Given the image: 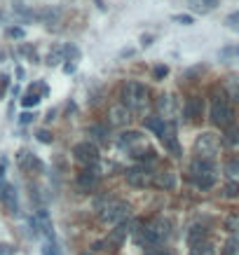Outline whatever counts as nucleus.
Segmentation results:
<instances>
[{
	"mask_svg": "<svg viewBox=\"0 0 239 255\" xmlns=\"http://www.w3.org/2000/svg\"><path fill=\"white\" fill-rule=\"evenodd\" d=\"M204 237H206V227H204V225H192V227L188 229V244H190V246L204 241Z\"/></svg>",
	"mask_w": 239,
	"mask_h": 255,
	"instance_id": "obj_20",
	"label": "nucleus"
},
{
	"mask_svg": "<svg viewBox=\"0 0 239 255\" xmlns=\"http://www.w3.org/2000/svg\"><path fill=\"white\" fill-rule=\"evenodd\" d=\"M167 73H169V68H167V66H157V68L152 71V75H155V78H164Z\"/></svg>",
	"mask_w": 239,
	"mask_h": 255,
	"instance_id": "obj_37",
	"label": "nucleus"
},
{
	"mask_svg": "<svg viewBox=\"0 0 239 255\" xmlns=\"http://www.w3.org/2000/svg\"><path fill=\"white\" fill-rule=\"evenodd\" d=\"M38 141H40V143H52L54 136L47 131V129H40V131H38Z\"/></svg>",
	"mask_w": 239,
	"mask_h": 255,
	"instance_id": "obj_32",
	"label": "nucleus"
},
{
	"mask_svg": "<svg viewBox=\"0 0 239 255\" xmlns=\"http://www.w3.org/2000/svg\"><path fill=\"white\" fill-rule=\"evenodd\" d=\"M129 213H132L129 204L117 202V199H106L103 204H98V218L103 220V222L120 225V222H124V220L129 218Z\"/></svg>",
	"mask_w": 239,
	"mask_h": 255,
	"instance_id": "obj_4",
	"label": "nucleus"
},
{
	"mask_svg": "<svg viewBox=\"0 0 239 255\" xmlns=\"http://www.w3.org/2000/svg\"><path fill=\"white\" fill-rule=\"evenodd\" d=\"M171 237V220L169 218H152L150 222H145V227H143V241L148 244V246H159V244H164L167 239Z\"/></svg>",
	"mask_w": 239,
	"mask_h": 255,
	"instance_id": "obj_3",
	"label": "nucleus"
},
{
	"mask_svg": "<svg viewBox=\"0 0 239 255\" xmlns=\"http://www.w3.org/2000/svg\"><path fill=\"white\" fill-rule=\"evenodd\" d=\"M223 141L228 143V145H237V143H239V127H237V124H230V127L225 129Z\"/></svg>",
	"mask_w": 239,
	"mask_h": 255,
	"instance_id": "obj_26",
	"label": "nucleus"
},
{
	"mask_svg": "<svg viewBox=\"0 0 239 255\" xmlns=\"http://www.w3.org/2000/svg\"><path fill=\"white\" fill-rule=\"evenodd\" d=\"M9 89V78L7 75H0V98L5 96V91Z\"/></svg>",
	"mask_w": 239,
	"mask_h": 255,
	"instance_id": "obj_33",
	"label": "nucleus"
},
{
	"mask_svg": "<svg viewBox=\"0 0 239 255\" xmlns=\"http://www.w3.org/2000/svg\"><path fill=\"white\" fill-rule=\"evenodd\" d=\"M12 253V246H7V244H0V255H9Z\"/></svg>",
	"mask_w": 239,
	"mask_h": 255,
	"instance_id": "obj_39",
	"label": "nucleus"
},
{
	"mask_svg": "<svg viewBox=\"0 0 239 255\" xmlns=\"http://www.w3.org/2000/svg\"><path fill=\"white\" fill-rule=\"evenodd\" d=\"M73 155H75V159H78V162L87 164V167H94V164L98 162V148L92 141L78 143V145L73 148Z\"/></svg>",
	"mask_w": 239,
	"mask_h": 255,
	"instance_id": "obj_8",
	"label": "nucleus"
},
{
	"mask_svg": "<svg viewBox=\"0 0 239 255\" xmlns=\"http://www.w3.org/2000/svg\"><path fill=\"white\" fill-rule=\"evenodd\" d=\"M43 255H61V251H59V246H56L54 239H47L43 244Z\"/></svg>",
	"mask_w": 239,
	"mask_h": 255,
	"instance_id": "obj_29",
	"label": "nucleus"
},
{
	"mask_svg": "<svg viewBox=\"0 0 239 255\" xmlns=\"http://www.w3.org/2000/svg\"><path fill=\"white\" fill-rule=\"evenodd\" d=\"M89 136H92V141H96V143H108V129L101 127V124L89 127Z\"/></svg>",
	"mask_w": 239,
	"mask_h": 255,
	"instance_id": "obj_22",
	"label": "nucleus"
},
{
	"mask_svg": "<svg viewBox=\"0 0 239 255\" xmlns=\"http://www.w3.org/2000/svg\"><path fill=\"white\" fill-rule=\"evenodd\" d=\"M164 124H167V120H162V117H148L145 120V129H150V131H155L159 136L164 131Z\"/></svg>",
	"mask_w": 239,
	"mask_h": 255,
	"instance_id": "obj_24",
	"label": "nucleus"
},
{
	"mask_svg": "<svg viewBox=\"0 0 239 255\" xmlns=\"http://www.w3.org/2000/svg\"><path fill=\"white\" fill-rule=\"evenodd\" d=\"M218 150H221V138L216 133L204 131L195 138V152L199 159H211L213 162V157L218 155Z\"/></svg>",
	"mask_w": 239,
	"mask_h": 255,
	"instance_id": "obj_6",
	"label": "nucleus"
},
{
	"mask_svg": "<svg viewBox=\"0 0 239 255\" xmlns=\"http://www.w3.org/2000/svg\"><path fill=\"white\" fill-rule=\"evenodd\" d=\"M190 180L199 187V190H209L216 185L218 180V169L211 159H199L197 157L192 164H190Z\"/></svg>",
	"mask_w": 239,
	"mask_h": 255,
	"instance_id": "obj_1",
	"label": "nucleus"
},
{
	"mask_svg": "<svg viewBox=\"0 0 239 255\" xmlns=\"http://www.w3.org/2000/svg\"><path fill=\"white\" fill-rule=\"evenodd\" d=\"M122 106L127 110L141 113L143 108L148 106V89L141 82H127L122 87Z\"/></svg>",
	"mask_w": 239,
	"mask_h": 255,
	"instance_id": "obj_2",
	"label": "nucleus"
},
{
	"mask_svg": "<svg viewBox=\"0 0 239 255\" xmlns=\"http://www.w3.org/2000/svg\"><path fill=\"white\" fill-rule=\"evenodd\" d=\"M225 176L230 178L232 183H239V157L228 159V164H225Z\"/></svg>",
	"mask_w": 239,
	"mask_h": 255,
	"instance_id": "obj_21",
	"label": "nucleus"
},
{
	"mask_svg": "<svg viewBox=\"0 0 239 255\" xmlns=\"http://www.w3.org/2000/svg\"><path fill=\"white\" fill-rule=\"evenodd\" d=\"M63 56H66V54H63V47H54L52 52L47 54V66H59V63L63 61Z\"/></svg>",
	"mask_w": 239,
	"mask_h": 255,
	"instance_id": "obj_27",
	"label": "nucleus"
},
{
	"mask_svg": "<svg viewBox=\"0 0 239 255\" xmlns=\"http://www.w3.org/2000/svg\"><path fill=\"white\" fill-rule=\"evenodd\" d=\"M63 71H66V73H73V71H75V63H66V68H63Z\"/></svg>",
	"mask_w": 239,
	"mask_h": 255,
	"instance_id": "obj_40",
	"label": "nucleus"
},
{
	"mask_svg": "<svg viewBox=\"0 0 239 255\" xmlns=\"http://www.w3.org/2000/svg\"><path fill=\"white\" fill-rule=\"evenodd\" d=\"M223 197H228V199H237L239 197V183H228L223 187Z\"/></svg>",
	"mask_w": 239,
	"mask_h": 255,
	"instance_id": "obj_30",
	"label": "nucleus"
},
{
	"mask_svg": "<svg viewBox=\"0 0 239 255\" xmlns=\"http://www.w3.org/2000/svg\"><path fill=\"white\" fill-rule=\"evenodd\" d=\"M204 110V101L199 96H190L186 101V106H183V117H186L188 122H192V120H197L199 115H202Z\"/></svg>",
	"mask_w": 239,
	"mask_h": 255,
	"instance_id": "obj_14",
	"label": "nucleus"
},
{
	"mask_svg": "<svg viewBox=\"0 0 239 255\" xmlns=\"http://www.w3.org/2000/svg\"><path fill=\"white\" fill-rule=\"evenodd\" d=\"M225 91H228V98H232L235 103H239V80L237 78H230L228 85H225Z\"/></svg>",
	"mask_w": 239,
	"mask_h": 255,
	"instance_id": "obj_25",
	"label": "nucleus"
},
{
	"mask_svg": "<svg viewBox=\"0 0 239 255\" xmlns=\"http://www.w3.org/2000/svg\"><path fill=\"white\" fill-rule=\"evenodd\" d=\"M188 5L195 9V12L206 14V12H211V9L218 7V0H188Z\"/></svg>",
	"mask_w": 239,
	"mask_h": 255,
	"instance_id": "obj_19",
	"label": "nucleus"
},
{
	"mask_svg": "<svg viewBox=\"0 0 239 255\" xmlns=\"http://www.w3.org/2000/svg\"><path fill=\"white\" fill-rule=\"evenodd\" d=\"M174 21H176V24H183V26H190V24H192V17H188V14H178V17H174Z\"/></svg>",
	"mask_w": 239,
	"mask_h": 255,
	"instance_id": "obj_35",
	"label": "nucleus"
},
{
	"mask_svg": "<svg viewBox=\"0 0 239 255\" xmlns=\"http://www.w3.org/2000/svg\"><path fill=\"white\" fill-rule=\"evenodd\" d=\"M225 229H228L230 234H239V213H235V215H228V218H225Z\"/></svg>",
	"mask_w": 239,
	"mask_h": 255,
	"instance_id": "obj_28",
	"label": "nucleus"
},
{
	"mask_svg": "<svg viewBox=\"0 0 239 255\" xmlns=\"http://www.w3.org/2000/svg\"><path fill=\"white\" fill-rule=\"evenodd\" d=\"M124 176H127V183L132 185V187H150L155 173H152L145 164H139V167L127 169V173H124Z\"/></svg>",
	"mask_w": 239,
	"mask_h": 255,
	"instance_id": "obj_7",
	"label": "nucleus"
},
{
	"mask_svg": "<svg viewBox=\"0 0 239 255\" xmlns=\"http://www.w3.org/2000/svg\"><path fill=\"white\" fill-rule=\"evenodd\" d=\"M152 255H169V253H152Z\"/></svg>",
	"mask_w": 239,
	"mask_h": 255,
	"instance_id": "obj_42",
	"label": "nucleus"
},
{
	"mask_svg": "<svg viewBox=\"0 0 239 255\" xmlns=\"http://www.w3.org/2000/svg\"><path fill=\"white\" fill-rule=\"evenodd\" d=\"M211 122L221 129H228L230 124H235V110H232L230 101L225 96H216L211 101Z\"/></svg>",
	"mask_w": 239,
	"mask_h": 255,
	"instance_id": "obj_5",
	"label": "nucleus"
},
{
	"mask_svg": "<svg viewBox=\"0 0 239 255\" xmlns=\"http://www.w3.org/2000/svg\"><path fill=\"white\" fill-rule=\"evenodd\" d=\"M31 120H33V115H31V113H24L21 117H19V122H21V124H28Z\"/></svg>",
	"mask_w": 239,
	"mask_h": 255,
	"instance_id": "obj_38",
	"label": "nucleus"
},
{
	"mask_svg": "<svg viewBox=\"0 0 239 255\" xmlns=\"http://www.w3.org/2000/svg\"><path fill=\"white\" fill-rule=\"evenodd\" d=\"M132 120V115L124 106H113L108 110V124H113V127H124V124H129Z\"/></svg>",
	"mask_w": 239,
	"mask_h": 255,
	"instance_id": "obj_15",
	"label": "nucleus"
},
{
	"mask_svg": "<svg viewBox=\"0 0 239 255\" xmlns=\"http://www.w3.org/2000/svg\"><path fill=\"white\" fill-rule=\"evenodd\" d=\"M9 38H24V28H7Z\"/></svg>",
	"mask_w": 239,
	"mask_h": 255,
	"instance_id": "obj_36",
	"label": "nucleus"
},
{
	"mask_svg": "<svg viewBox=\"0 0 239 255\" xmlns=\"http://www.w3.org/2000/svg\"><path fill=\"white\" fill-rule=\"evenodd\" d=\"M5 173V162H0V176Z\"/></svg>",
	"mask_w": 239,
	"mask_h": 255,
	"instance_id": "obj_41",
	"label": "nucleus"
},
{
	"mask_svg": "<svg viewBox=\"0 0 239 255\" xmlns=\"http://www.w3.org/2000/svg\"><path fill=\"white\" fill-rule=\"evenodd\" d=\"M190 255H213V244L204 239V241H199V244L190 248Z\"/></svg>",
	"mask_w": 239,
	"mask_h": 255,
	"instance_id": "obj_23",
	"label": "nucleus"
},
{
	"mask_svg": "<svg viewBox=\"0 0 239 255\" xmlns=\"http://www.w3.org/2000/svg\"><path fill=\"white\" fill-rule=\"evenodd\" d=\"M0 199H2L5 209H7L9 213L19 211V199H17V190H14V185H2V187H0Z\"/></svg>",
	"mask_w": 239,
	"mask_h": 255,
	"instance_id": "obj_13",
	"label": "nucleus"
},
{
	"mask_svg": "<svg viewBox=\"0 0 239 255\" xmlns=\"http://www.w3.org/2000/svg\"><path fill=\"white\" fill-rule=\"evenodd\" d=\"M159 138L164 143V150H169L174 157H181V145H178V138H176V124L174 122L164 124V131L159 133Z\"/></svg>",
	"mask_w": 239,
	"mask_h": 255,
	"instance_id": "obj_10",
	"label": "nucleus"
},
{
	"mask_svg": "<svg viewBox=\"0 0 239 255\" xmlns=\"http://www.w3.org/2000/svg\"><path fill=\"white\" fill-rule=\"evenodd\" d=\"M117 143H120V148H127L129 152H134V150H139L141 145H145L141 131H122L120 138H117Z\"/></svg>",
	"mask_w": 239,
	"mask_h": 255,
	"instance_id": "obj_12",
	"label": "nucleus"
},
{
	"mask_svg": "<svg viewBox=\"0 0 239 255\" xmlns=\"http://www.w3.org/2000/svg\"><path fill=\"white\" fill-rule=\"evenodd\" d=\"M17 162H19V167L26 169V171H33V169H40V167H43V164H40V162H38V159L33 157L31 152H26V150H21V152H19Z\"/></svg>",
	"mask_w": 239,
	"mask_h": 255,
	"instance_id": "obj_18",
	"label": "nucleus"
},
{
	"mask_svg": "<svg viewBox=\"0 0 239 255\" xmlns=\"http://www.w3.org/2000/svg\"><path fill=\"white\" fill-rule=\"evenodd\" d=\"M239 248V239H232L230 244H228V248H225V255H235Z\"/></svg>",
	"mask_w": 239,
	"mask_h": 255,
	"instance_id": "obj_34",
	"label": "nucleus"
},
{
	"mask_svg": "<svg viewBox=\"0 0 239 255\" xmlns=\"http://www.w3.org/2000/svg\"><path fill=\"white\" fill-rule=\"evenodd\" d=\"M98 183V173L94 171V169H87V171H82L78 178V185L82 187V190H94Z\"/></svg>",
	"mask_w": 239,
	"mask_h": 255,
	"instance_id": "obj_17",
	"label": "nucleus"
},
{
	"mask_svg": "<svg viewBox=\"0 0 239 255\" xmlns=\"http://www.w3.org/2000/svg\"><path fill=\"white\" fill-rule=\"evenodd\" d=\"M127 234H129V222L124 220V222H120V225H115V227L108 232L106 237V248H110V251H117V248L124 244V239H127Z\"/></svg>",
	"mask_w": 239,
	"mask_h": 255,
	"instance_id": "obj_9",
	"label": "nucleus"
},
{
	"mask_svg": "<svg viewBox=\"0 0 239 255\" xmlns=\"http://www.w3.org/2000/svg\"><path fill=\"white\" fill-rule=\"evenodd\" d=\"M152 185H155V187H159V190H174V187H176V173H174V171H162V173H155Z\"/></svg>",
	"mask_w": 239,
	"mask_h": 255,
	"instance_id": "obj_16",
	"label": "nucleus"
},
{
	"mask_svg": "<svg viewBox=\"0 0 239 255\" xmlns=\"http://www.w3.org/2000/svg\"><path fill=\"white\" fill-rule=\"evenodd\" d=\"M157 106H159V110H162V120H167V122H171V120L176 117V113L181 110V103L176 101L174 94H162Z\"/></svg>",
	"mask_w": 239,
	"mask_h": 255,
	"instance_id": "obj_11",
	"label": "nucleus"
},
{
	"mask_svg": "<svg viewBox=\"0 0 239 255\" xmlns=\"http://www.w3.org/2000/svg\"><path fill=\"white\" fill-rule=\"evenodd\" d=\"M38 103H40V96H38V94H33V91H28L26 96L21 98V106H24V108H33V106H38Z\"/></svg>",
	"mask_w": 239,
	"mask_h": 255,
	"instance_id": "obj_31",
	"label": "nucleus"
}]
</instances>
